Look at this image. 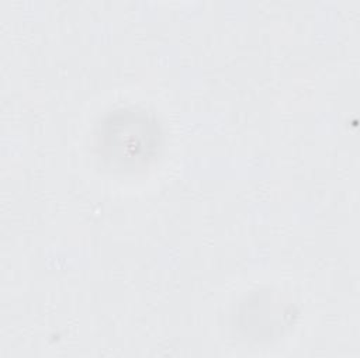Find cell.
<instances>
[{"instance_id": "obj_1", "label": "cell", "mask_w": 360, "mask_h": 358, "mask_svg": "<svg viewBox=\"0 0 360 358\" xmlns=\"http://www.w3.org/2000/svg\"><path fill=\"white\" fill-rule=\"evenodd\" d=\"M162 131L145 111L115 110L104 117L96 131V149L103 163L120 171H135L159 154Z\"/></svg>"}]
</instances>
